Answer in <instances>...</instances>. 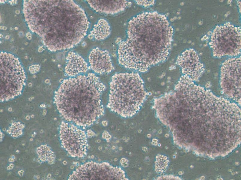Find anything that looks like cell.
Returning a JSON list of instances; mask_svg holds the SVG:
<instances>
[{"mask_svg":"<svg viewBox=\"0 0 241 180\" xmlns=\"http://www.w3.org/2000/svg\"><path fill=\"white\" fill-rule=\"evenodd\" d=\"M88 69L87 63L81 56L73 51L68 53L65 67V72L68 75L75 76L86 72Z\"/></svg>","mask_w":241,"mask_h":180,"instance_id":"cell-12","label":"cell"},{"mask_svg":"<svg viewBox=\"0 0 241 180\" xmlns=\"http://www.w3.org/2000/svg\"><path fill=\"white\" fill-rule=\"evenodd\" d=\"M177 62L183 75L189 76L194 81L198 80L204 72V65L193 49L185 50L178 57Z\"/></svg>","mask_w":241,"mask_h":180,"instance_id":"cell-9","label":"cell"},{"mask_svg":"<svg viewBox=\"0 0 241 180\" xmlns=\"http://www.w3.org/2000/svg\"><path fill=\"white\" fill-rule=\"evenodd\" d=\"M110 28L108 22L104 19L99 20L91 32V35L98 40L107 38L110 33Z\"/></svg>","mask_w":241,"mask_h":180,"instance_id":"cell-13","label":"cell"},{"mask_svg":"<svg viewBox=\"0 0 241 180\" xmlns=\"http://www.w3.org/2000/svg\"><path fill=\"white\" fill-rule=\"evenodd\" d=\"M37 150L41 152L37 151L41 160L43 161H48L51 164H52L55 160V156L53 152L48 147L43 145L38 147Z\"/></svg>","mask_w":241,"mask_h":180,"instance_id":"cell-14","label":"cell"},{"mask_svg":"<svg viewBox=\"0 0 241 180\" xmlns=\"http://www.w3.org/2000/svg\"><path fill=\"white\" fill-rule=\"evenodd\" d=\"M105 88L94 74L79 75L64 80L55 92L54 102L65 120L88 127L104 113L101 94Z\"/></svg>","mask_w":241,"mask_h":180,"instance_id":"cell-2","label":"cell"},{"mask_svg":"<svg viewBox=\"0 0 241 180\" xmlns=\"http://www.w3.org/2000/svg\"><path fill=\"white\" fill-rule=\"evenodd\" d=\"M173 29L166 17L156 12H145L129 22L126 39L118 50L120 64L144 72L165 61L169 53Z\"/></svg>","mask_w":241,"mask_h":180,"instance_id":"cell-1","label":"cell"},{"mask_svg":"<svg viewBox=\"0 0 241 180\" xmlns=\"http://www.w3.org/2000/svg\"><path fill=\"white\" fill-rule=\"evenodd\" d=\"M147 95L143 80L138 74L117 73L112 76L110 83L108 106L122 117H131L140 110Z\"/></svg>","mask_w":241,"mask_h":180,"instance_id":"cell-3","label":"cell"},{"mask_svg":"<svg viewBox=\"0 0 241 180\" xmlns=\"http://www.w3.org/2000/svg\"><path fill=\"white\" fill-rule=\"evenodd\" d=\"M68 180H124V171L108 163L87 162L78 167L69 176Z\"/></svg>","mask_w":241,"mask_h":180,"instance_id":"cell-6","label":"cell"},{"mask_svg":"<svg viewBox=\"0 0 241 180\" xmlns=\"http://www.w3.org/2000/svg\"><path fill=\"white\" fill-rule=\"evenodd\" d=\"M26 76L18 59L11 54L0 53V100L7 101L19 95Z\"/></svg>","mask_w":241,"mask_h":180,"instance_id":"cell-4","label":"cell"},{"mask_svg":"<svg viewBox=\"0 0 241 180\" xmlns=\"http://www.w3.org/2000/svg\"><path fill=\"white\" fill-rule=\"evenodd\" d=\"M60 139L63 148L71 157L82 158L86 154L88 146L86 135L76 125L62 122Z\"/></svg>","mask_w":241,"mask_h":180,"instance_id":"cell-8","label":"cell"},{"mask_svg":"<svg viewBox=\"0 0 241 180\" xmlns=\"http://www.w3.org/2000/svg\"><path fill=\"white\" fill-rule=\"evenodd\" d=\"M22 124L14 123L9 129V133L13 137L18 136L22 134Z\"/></svg>","mask_w":241,"mask_h":180,"instance_id":"cell-15","label":"cell"},{"mask_svg":"<svg viewBox=\"0 0 241 180\" xmlns=\"http://www.w3.org/2000/svg\"><path fill=\"white\" fill-rule=\"evenodd\" d=\"M209 45L214 57L238 56L241 52V29L229 22L217 26Z\"/></svg>","mask_w":241,"mask_h":180,"instance_id":"cell-5","label":"cell"},{"mask_svg":"<svg viewBox=\"0 0 241 180\" xmlns=\"http://www.w3.org/2000/svg\"><path fill=\"white\" fill-rule=\"evenodd\" d=\"M220 86L224 94L241 105V57L229 58L221 68Z\"/></svg>","mask_w":241,"mask_h":180,"instance_id":"cell-7","label":"cell"},{"mask_svg":"<svg viewBox=\"0 0 241 180\" xmlns=\"http://www.w3.org/2000/svg\"><path fill=\"white\" fill-rule=\"evenodd\" d=\"M88 61L92 70L99 74L109 73L114 68L109 52L98 48L90 51Z\"/></svg>","mask_w":241,"mask_h":180,"instance_id":"cell-10","label":"cell"},{"mask_svg":"<svg viewBox=\"0 0 241 180\" xmlns=\"http://www.w3.org/2000/svg\"><path fill=\"white\" fill-rule=\"evenodd\" d=\"M90 6L96 12L106 14H116L122 11L130 2L125 0H86Z\"/></svg>","mask_w":241,"mask_h":180,"instance_id":"cell-11","label":"cell"}]
</instances>
